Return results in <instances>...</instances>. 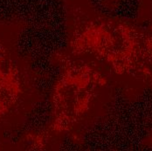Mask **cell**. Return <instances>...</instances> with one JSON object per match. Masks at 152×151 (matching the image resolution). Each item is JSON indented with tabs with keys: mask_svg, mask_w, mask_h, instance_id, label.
Masks as SVG:
<instances>
[{
	"mask_svg": "<svg viewBox=\"0 0 152 151\" xmlns=\"http://www.w3.org/2000/svg\"><path fill=\"white\" fill-rule=\"evenodd\" d=\"M19 93L15 68L6 54L0 50V115L14 104Z\"/></svg>",
	"mask_w": 152,
	"mask_h": 151,
	"instance_id": "cell-1",
	"label": "cell"
}]
</instances>
